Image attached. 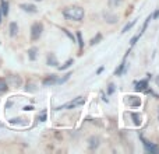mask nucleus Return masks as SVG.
Masks as SVG:
<instances>
[{"mask_svg": "<svg viewBox=\"0 0 159 154\" xmlns=\"http://www.w3.org/2000/svg\"><path fill=\"white\" fill-rule=\"evenodd\" d=\"M46 65H48V66H55V67L59 65L57 58H56V55L53 52L48 53V56H46Z\"/></svg>", "mask_w": 159, "mask_h": 154, "instance_id": "9b49d317", "label": "nucleus"}, {"mask_svg": "<svg viewBox=\"0 0 159 154\" xmlns=\"http://www.w3.org/2000/svg\"><path fill=\"white\" fill-rule=\"evenodd\" d=\"M8 30H10V36H16L17 34H18V24H17L16 21L10 22V27H8Z\"/></svg>", "mask_w": 159, "mask_h": 154, "instance_id": "dca6fc26", "label": "nucleus"}, {"mask_svg": "<svg viewBox=\"0 0 159 154\" xmlns=\"http://www.w3.org/2000/svg\"><path fill=\"white\" fill-rule=\"evenodd\" d=\"M130 116L133 118V122H134L135 126H140V125L143 123V115H141L140 112H131Z\"/></svg>", "mask_w": 159, "mask_h": 154, "instance_id": "4468645a", "label": "nucleus"}, {"mask_svg": "<svg viewBox=\"0 0 159 154\" xmlns=\"http://www.w3.org/2000/svg\"><path fill=\"white\" fill-rule=\"evenodd\" d=\"M7 84H11V87H20L22 84V80L20 76H10L7 79Z\"/></svg>", "mask_w": 159, "mask_h": 154, "instance_id": "9d476101", "label": "nucleus"}, {"mask_svg": "<svg viewBox=\"0 0 159 154\" xmlns=\"http://www.w3.org/2000/svg\"><path fill=\"white\" fill-rule=\"evenodd\" d=\"M102 41V34H96V36L95 38H92L91 39V42H89V45H96V44H99V42Z\"/></svg>", "mask_w": 159, "mask_h": 154, "instance_id": "5701e85b", "label": "nucleus"}, {"mask_svg": "<svg viewBox=\"0 0 159 154\" xmlns=\"http://www.w3.org/2000/svg\"><path fill=\"white\" fill-rule=\"evenodd\" d=\"M24 109H25V111H31V109H34V108H32V107H25Z\"/></svg>", "mask_w": 159, "mask_h": 154, "instance_id": "2f4dec72", "label": "nucleus"}, {"mask_svg": "<svg viewBox=\"0 0 159 154\" xmlns=\"http://www.w3.org/2000/svg\"><path fill=\"white\" fill-rule=\"evenodd\" d=\"M123 73H126V58H124V60L119 65L117 69L115 70V76H121Z\"/></svg>", "mask_w": 159, "mask_h": 154, "instance_id": "2eb2a0df", "label": "nucleus"}, {"mask_svg": "<svg viewBox=\"0 0 159 154\" xmlns=\"http://www.w3.org/2000/svg\"><path fill=\"white\" fill-rule=\"evenodd\" d=\"M115 90H116L115 84H113V83H110V84L107 85V94H109V95H110V94H113V93H115Z\"/></svg>", "mask_w": 159, "mask_h": 154, "instance_id": "bb28decb", "label": "nucleus"}, {"mask_svg": "<svg viewBox=\"0 0 159 154\" xmlns=\"http://www.w3.org/2000/svg\"><path fill=\"white\" fill-rule=\"evenodd\" d=\"M158 118H159V108H158Z\"/></svg>", "mask_w": 159, "mask_h": 154, "instance_id": "72a5a7b5", "label": "nucleus"}, {"mask_svg": "<svg viewBox=\"0 0 159 154\" xmlns=\"http://www.w3.org/2000/svg\"><path fill=\"white\" fill-rule=\"evenodd\" d=\"M102 16H103V20L107 22V24H116V22L119 21V16L115 13H112V11H103Z\"/></svg>", "mask_w": 159, "mask_h": 154, "instance_id": "39448f33", "label": "nucleus"}, {"mask_svg": "<svg viewBox=\"0 0 159 154\" xmlns=\"http://www.w3.org/2000/svg\"><path fill=\"white\" fill-rule=\"evenodd\" d=\"M87 143H88L89 150H96L99 146H101V139H99L98 136H91V137H88Z\"/></svg>", "mask_w": 159, "mask_h": 154, "instance_id": "423d86ee", "label": "nucleus"}, {"mask_svg": "<svg viewBox=\"0 0 159 154\" xmlns=\"http://www.w3.org/2000/svg\"><path fill=\"white\" fill-rule=\"evenodd\" d=\"M135 22H137V20H131V22H129V24H126V25H124V28H123V30H121V34H126L129 30H131V28L135 25Z\"/></svg>", "mask_w": 159, "mask_h": 154, "instance_id": "4be33fe9", "label": "nucleus"}, {"mask_svg": "<svg viewBox=\"0 0 159 154\" xmlns=\"http://www.w3.org/2000/svg\"><path fill=\"white\" fill-rule=\"evenodd\" d=\"M73 63H74V59H69V60H66L63 65H61V66H57V69L59 70H66V69H69Z\"/></svg>", "mask_w": 159, "mask_h": 154, "instance_id": "6ab92c4d", "label": "nucleus"}, {"mask_svg": "<svg viewBox=\"0 0 159 154\" xmlns=\"http://www.w3.org/2000/svg\"><path fill=\"white\" fill-rule=\"evenodd\" d=\"M140 38H141V36H140V34H137V35H135V36H133V38H131V41H130V45H131V46H134V45H135V42H137Z\"/></svg>", "mask_w": 159, "mask_h": 154, "instance_id": "cd10ccee", "label": "nucleus"}, {"mask_svg": "<svg viewBox=\"0 0 159 154\" xmlns=\"http://www.w3.org/2000/svg\"><path fill=\"white\" fill-rule=\"evenodd\" d=\"M124 102H126V105H129V107H131V108H138L143 104L141 98L137 95H127L126 98H124Z\"/></svg>", "mask_w": 159, "mask_h": 154, "instance_id": "20e7f679", "label": "nucleus"}, {"mask_svg": "<svg viewBox=\"0 0 159 154\" xmlns=\"http://www.w3.org/2000/svg\"><path fill=\"white\" fill-rule=\"evenodd\" d=\"M85 104V98L84 97H77V98L71 99V101L66 102V104L60 105V107L56 108V111H61V109H74L77 107H81V105Z\"/></svg>", "mask_w": 159, "mask_h": 154, "instance_id": "f03ea898", "label": "nucleus"}, {"mask_svg": "<svg viewBox=\"0 0 159 154\" xmlns=\"http://www.w3.org/2000/svg\"><path fill=\"white\" fill-rule=\"evenodd\" d=\"M147 88H148V80H141L135 85V91L137 93H145Z\"/></svg>", "mask_w": 159, "mask_h": 154, "instance_id": "f8f14e48", "label": "nucleus"}, {"mask_svg": "<svg viewBox=\"0 0 159 154\" xmlns=\"http://www.w3.org/2000/svg\"><path fill=\"white\" fill-rule=\"evenodd\" d=\"M63 16L69 21H82L85 17V11L80 6H70L63 10Z\"/></svg>", "mask_w": 159, "mask_h": 154, "instance_id": "f257e3e1", "label": "nucleus"}, {"mask_svg": "<svg viewBox=\"0 0 159 154\" xmlns=\"http://www.w3.org/2000/svg\"><path fill=\"white\" fill-rule=\"evenodd\" d=\"M46 118H48V115H46V111H43V112H42L41 115L38 116V119H39V121H41V122H45V121H46Z\"/></svg>", "mask_w": 159, "mask_h": 154, "instance_id": "c85d7f7f", "label": "nucleus"}, {"mask_svg": "<svg viewBox=\"0 0 159 154\" xmlns=\"http://www.w3.org/2000/svg\"><path fill=\"white\" fill-rule=\"evenodd\" d=\"M102 72H103V67H99V69H98V72H96V73H98V75H101Z\"/></svg>", "mask_w": 159, "mask_h": 154, "instance_id": "7c9ffc66", "label": "nucleus"}, {"mask_svg": "<svg viewBox=\"0 0 159 154\" xmlns=\"http://www.w3.org/2000/svg\"><path fill=\"white\" fill-rule=\"evenodd\" d=\"M42 32H43V24L42 22H34L31 25V41H38L42 36Z\"/></svg>", "mask_w": 159, "mask_h": 154, "instance_id": "7ed1b4c3", "label": "nucleus"}, {"mask_svg": "<svg viewBox=\"0 0 159 154\" xmlns=\"http://www.w3.org/2000/svg\"><path fill=\"white\" fill-rule=\"evenodd\" d=\"M71 76H73V73H71V72H67L66 75H64L63 77H60V79L57 77V84H63V83H66Z\"/></svg>", "mask_w": 159, "mask_h": 154, "instance_id": "412c9836", "label": "nucleus"}, {"mask_svg": "<svg viewBox=\"0 0 159 154\" xmlns=\"http://www.w3.org/2000/svg\"><path fill=\"white\" fill-rule=\"evenodd\" d=\"M61 31H63V32H64V34H66V35H67V36H69V38H70V39H71V41H73V42H74V41H75V36H74V35H73V34H71V32H70V31H69V30H67V28H61Z\"/></svg>", "mask_w": 159, "mask_h": 154, "instance_id": "a878e982", "label": "nucleus"}, {"mask_svg": "<svg viewBox=\"0 0 159 154\" xmlns=\"http://www.w3.org/2000/svg\"><path fill=\"white\" fill-rule=\"evenodd\" d=\"M75 38H77L80 51H81L82 48H84V39H82V34H81V31H77V34H75Z\"/></svg>", "mask_w": 159, "mask_h": 154, "instance_id": "aec40b11", "label": "nucleus"}, {"mask_svg": "<svg viewBox=\"0 0 159 154\" xmlns=\"http://www.w3.org/2000/svg\"><path fill=\"white\" fill-rule=\"evenodd\" d=\"M20 8L25 13H30V14H35L38 13V7L35 4H30V3H21L20 4Z\"/></svg>", "mask_w": 159, "mask_h": 154, "instance_id": "0eeeda50", "label": "nucleus"}, {"mask_svg": "<svg viewBox=\"0 0 159 154\" xmlns=\"http://www.w3.org/2000/svg\"><path fill=\"white\" fill-rule=\"evenodd\" d=\"M42 84H43L45 87H52V85H56L57 84V76L50 75V76L45 77V79L42 80Z\"/></svg>", "mask_w": 159, "mask_h": 154, "instance_id": "1a4fd4ad", "label": "nucleus"}, {"mask_svg": "<svg viewBox=\"0 0 159 154\" xmlns=\"http://www.w3.org/2000/svg\"><path fill=\"white\" fill-rule=\"evenodd\" d=\"M2 18H3V14H2V10H0V24H2Z\"/></svg>", "mask_w": 159, "mask_h": 154, "instance_id": "473e14b6", "label": "nucleus"}, {"mask_svg": "<svg viewBox=\"0 0 159 154\" xmlns=\"http://www.w3.org/2000/svg\"><path fill=\"white\" fill-rule=\"evenodd\" d=\"M124 3V0H107V4L110 8H117Z\"/></svg>", "mask_w": 159, "mask_h": 154, "instance_id": "a211bd4d", "label": "nucleus"}, {"mask_svg": "<svg viewBox=\"0 0 159 154\" xmlns=\"http://www.w3.org/2000/svg\"><path fill=\"white\" fill-rule=\"evenodd\" d=\"M158 17H159V10H157L154 14H152V18H158Z\"/></svg>", "mask_w": 159, "mask_h": 154, "instance_id": "c756f323", "label": "nucleus"}, {"mask_svg": "<svg viewBox=\"0 0 159 154\" xmlns=\"http://www.w3.org/2000/svg\"><path fill=\"white\" fill-rule=\"evenodd\" d=\"M0 10H2L3 16H7L8 14V2L7 0H2V2H0Z\"/></svg>", "mask_w": 159, "mask_h": 154, "instance_id": "f3484780", "label": "nucleus"}, {"mask_svg": "<svg viewBox=\"0 0 159 154\" xmlns=\"http://www.w3.org/2000/svg\"><path fill=\"white\" fill-rule=\"evenodd\" d=\"M8 88V84L4 79H0V93H4L6 90Z\"/></svg>", "mask_w": 159, "mask_h": 154, "instance_id": "b1692460", "label": "nucleus"}, {"mask_svg": "<svg viewBox=\"0 0 159 154\" xmlns=\"http://www.w3.org/2000/svg\"><path fill=\"white\" fill-rule=\"evenodd\" d=\"M25 90L27 91H30V93H35L38 88H36V85L35 84H32V83H30V84H27V87H25Z\"/></svg>", "mask_w": 159, "mask_h": 154, "instance_id": "393cba45", "label": "nucleus"}, {"mask_svg": "<svg viewBox=\"0 0 159 154\" xmlns=\"http://www.w3.org/2000/svg\"><path fill=\"white\" fill-rule=\"evenodd\" d=\"M38 53H39V49L36 46H32V48H30L28 49V59L30 60H36L38 59Z\"/></svg>", "mask_w": 159, "mask_h": 154, "instance_id": "ddd939ff", "label": "nucleus"}, {"mask_svg": "<svg viewBox=\"0 0 159 154\" xmlns=\"http://www.w3.org/2000/svg\"><path fill=\"white\" fill-rule=\"evenodd\" d=\"M141 142H143V146H144V149H145V152H148V153H157L158 150H159L154 143H151V142L145 140L143 136H141Z\"/></svg>", "mask_w": 159, "mask_h": 154, "instance_id": "6e6552de", "label": "nucleus"}, {"mask_svg": "<svg viewBox=\"0 0 159 154\" xmlns=\"http://www.w3.org/2000/svg\"><path fill=\"white\" fill-rule=\"evenodd\" d=\"M35 2H42V0H35Z\"/></svg>", "mask_w": 159, "mask_h": 154, "instance_id": "f704fd0d", "label": "nucleus"}]
</instances>
